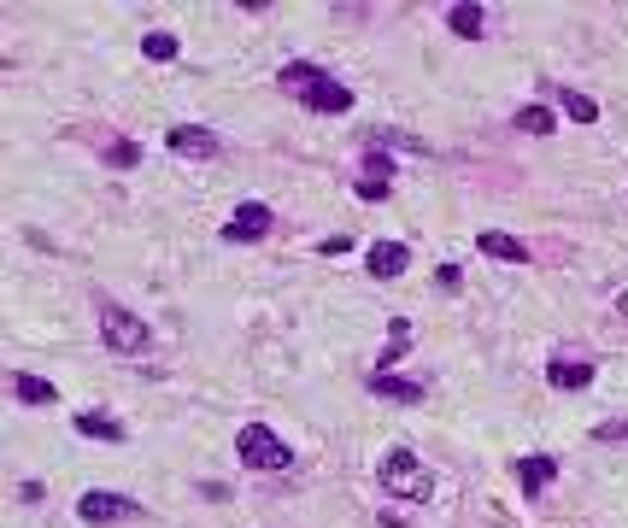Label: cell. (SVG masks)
<instances>
[{
  "label": "cell",
  "instance_id": "6da1fadb",
  "mask_svg": "<svg viewBox=\"0 0 628 528\" xmlns=\"http://www.w3.org/2000/svg\"><path fill=\"white\" fill-rule=\"evenodd\" d=\"M276 83H282V94H294L306 112H329V118H341V112H353V88L335 83L323 65H312V59H294V65H282L276 71Z\"/></svg>",
  "mask_w": 628,
  "mask_h": 528
},
{
  "label": "cell",
  "instance_id": "7a4b0ae2",
  "mask_svg": "<svg viewBox=\"0 0 628 528\" xmlns=\"http://www.w3.org/2000/svg\"><path fill=\"white\" fill-rule=\"evenodd\" d=\"M94 317H100V341H106V352H118V358H141V352L153 347V329H147L130 306H118L112 294H94Z\"/></svg>",
  "mask_w": 628,
  "mask_h": 528
},
{
  "label": "cell",
  "instance_id": "3957f363",
  "mask_svg": "<svg viewBox=\"0 0 628 528\" xmlns=\"http://www.w3.org/2000/svg\"><path fill=\"white\" fill-rule=\"evenodd\" d=\"M376 482L388 487L394 499H429V493H435V476L423 470V458H417L411 446L382 452V464H376Z\"/></svg>",
  "mask_w": 628,
  "mask_h": 528
},
{
  "label": "cell",
  "instance_id": "277c9868",
  "mask_svg": "<svg viewBox=\"0 0 628 528\" xmlns=\"http://www.w3.org/2000/svg\"><path fill=\"white\" fill-rule=\"evenodd\" d=\"M235 452H241V464H247V470H276V476H282V470L294 464L288 440H282V435H270L265 423H247V429L235 435Z\"/></svg>",
  "mask_w": 628,
  "mask_h": 528
},
{
  "label": "cell",
  "instance_id": "5b68a950",
  "mask_svg": "<svg viewBox=\"0 0 628 528\" xmlns=\"http://www.w3.org/2000/svg\"><path fill=\"white\" fill-rule=\"evenodd\" d=\"M270 229H276V212H270L265 200H247V206H235V218L224 223V241L229 247H253V241H265Z\"/></svg>",
  "mask_w": 628,
  "mask_h": 528
},
{
  "label": "cell",
  "instance_id": "8992f818",
  "mask_svg": "<svg viewBox=\"0 0 628 528\" xmlns=\"http://www.w3.org/2000/svg\"><path fill=\"white\" fill-rule=\"evenodd\" d=\"M77 517L94 528H106V523H130V517H141V505L135 499H118V493H83L77 499Z\"/></svg>",
  "mask_w": 628,
  "mask_h": 528
},
{
  "label": "cell",
  "instance_id": "52a82bcc",
  "mask_svg": "<svg viewBox=\"0 0 628 528\" xmlns=\"http://www.w3.org/2000/svg\"><path fill=\"white\" fill-rule=\"evenodd\" d=\"M593 376H599L593 358H564V352H558V358L546 364V382H552L558 394H582V388H593Z\"/></svg>",
  "mask_w": 628,
  "mask_h": 528
},
{
  "label": "cell",
  "instance_id": "ba28073f",
  "mask_svg": "<svg viewBox=\"0 0 628 528\" xmlns=\"http://www.w3.org/2000/svg\"><path fill=\"white\" fill-rule=\"evenodd\" d=\"M165 147H171L177 159H218V153H224V141L212 130H200V124H177V130L165 135Z\"/></svg>",
  "mask_w": 628,
  "mask_h": 528
},
{
  "label": "cell",
  "instance_id": "9c48e42d",
  "mask_svg": "<svg viewBox=\"0 0 628 528\" xmlns=\"http://www.w3.org/2000/svg\"><path fill=\"white\" fill-rule=\"evenodd\" d=\"M364 270H370L376 282H394V276L411 270V247H405V241H376V247L364 253Z\"/></svg>",
  "mask_w": 628,
  "mask_h": 528
},
{
  "label": "cell",
  "instance_id": "30bf717a",
  "mask_svg": "<svg viewBox=\"0 0 628 528\" xmlns=\"http://www.w3.org/2000/svg\"><path fill=\"white\" fill-rule=\"evenodd\" d=\"M552 482H558V464H552L546 452H535V458H517V487H523L529 499H540Z\"/></svg>",
  "mask_w": 628,
  "mask_h": 528
},
{
  "label": "cell",
  "instance_id": "8fae6325",
  "mask_svg": "<svg viewBox=\"0 0 628 528\" xmlns=\"http://www.w3.org/2000/svg\"><path fill=\"white\" fill-rule=\"evenodd\" d=\"M476 247L499 264H529V241H517V235H505V229H482L476 235Z\"/></svg>",
  "mask_w": 628,
  "mask_h": 528
},
{
  "label": "cell",
  "instance_id": "7c38bea8",
  "mask_svg": "<svg viewBox=\"0 0 628 528\" xmlns=\"http://www.w3.org/2000/svg\"><path fill=\"white\" fill-rule=\"evenodd\" d=\"M83 440H106V446H118V440H130V429L118 423V417H94V411H77V423H71Z\"/></svg>",
  "mask_w": 628,
  "mask_h": 528
},
{
  "label": "cell",
  "instance_id": "4fadbf2b",
  "mask_svg": "<svg viewBox=\"0 0 628 528\" xmlns=\"http://www.w3.org/2000/svg\"><path fill=\"white\" fill-rule=\"evenodd\" d=\"M370 394L376 399H394V405H423V382H400V376H370Z\"/></svg>",
  "mask_w": 628,
  "mask_h": 528
},
{
  "label": "cell",
  "instance_id": "5bb4252c",
  "mask_svg": "<svg viewBox=\"0 0 628 528\" xmlns=\"http://www.w3.org/2000/svg\"><path fill=\"white\" fill-rule=\"evenodd\" d=\"M12 394L24 399V405H53V399H59V388H53L47 376H30V370H18V376H12Z\"/></svg>",
  "mask_w": 628,
  "mask_h": 528
},
{
  "label": "cell",
  "instance_id": "9a60e30c",
  "mask_svg": "<svg viewBox=\"0 0 628 528\" xmlns=\"http://www.w3.org/2000/svg\"><path fill=\"white\" fill-rule=\"evenodd\" d=\"M447 30L452 36H464V42H476V36H482V6H470V0L447 6Z\"/></svg>",
  "mask_w": 628,
  "mask_h": 528
},
{
  "label": "cell",
  "instance_id": "2e32d148",
  "mask_svg": "<svg viewBox=\"0 0 628 528\" xmlns=\"http://www.w3.org/2000/svg\"><path fill=\"white\" fill-rule=\"evenodd\" d=\"M523 135H552L558 130V112H546V106H517V118H511Z\"/></svg>",
  "mask_w": 628,
  "mask_h": 528
},
{
  "label": "cell",
  "instance_id": "e0dca14e",
  "mask_svg": "<svg viewBox=\"0 0 628 528\" xmlns=\"http://www.w3.org/2000/svg\"><path fill=\"white\" fill-rule=\"evenodd\" d=\"M141 53L165 65V59H177V53H182V42H177V36H171V30H153V36H141Z\"/></svg>",
  "mask_w": 628,
  "mask_h": 528
},
{
  "label": "cell",
  "instance_id": "ac0fdd59",
  "mask_svg": "<svg viewBox=\"0 0 628 528\" xmlns=\"http://www.w3.org/2000/svg\"><path fill=\"white\" fill-rule=\"evenodd\" d=\"M576 124H599V100H587V94H576V88H564V100H558Z\"/></svg>",
  "mask_w": 628,
  "mask_h": 528
},
{
  "label": "cell",
  "instance_id": "d6986e66",
  "mask_svg": "<svg viewBox=\"0 0 628 528\" xmlns=\"http://www.w3.org/2000/svg\"><path fill=\"white\" fill-rule=\"evenodd\" d=\"M411 352V323L405 317H394L388 323V347H382V364H394V358H405Z\"/></svg>",
  "mask_w": 628,
  "mask_h": 528
},
{
  "label": "cell",
  "instance_id": "ffe728a7",
  "mask_svg": "<svg viewBox=\"0 0 628 528\" xmlns=\"http://www.w3.org/2000/svg\"><path fill=\"white\" fill-rule=\"evenodd\" d=\"M364 176H370V182H388V176H394V159L376 147V135H370V147H364Z\"/></svg>",
  "mask_w": 628,
  "mask_h": 528
},
{
  "label": "cell",
  "instance_id": "44dd1931",
  "mask_svg": "<svg viewBox=\"0 0 628 528\" xmlns=\"http://www.w3.org/2000/svg\"><path fill=\"white\" fill-rule=\"evenodd\" d=\"M100 159H106V165H112V171H130L135 159H141V147H135V141H112V147H106V153H100Z\"/></svg>",
  "mask_w": 628,
  "mask_h": 528
},
{
  "label": "cell",
  "instance_id": "7402d4cb",
  "mask_svg": "<svg viewBox=\"0 0 628 528\" xmlns=\"http://www.w3.org/2000/svg\"><path fill=\"white\" fill-rule=\"evenodd\" d=\"M359 200H370V206H382V200H388V182H370V176H364V182H359Z\"/></svg>",
  "mask_w": 628,
  "mask_h": 528
},
{
  "label": "cell",
  "instance_id": "603a6c76",
  "mask_svg": "<svg viewBox=\"0 0 628 528\" xmlns=\"http://www.w3.org/2000/svg\"><path fill=\"white\" fill-rule=\"evenodd\" d=\"M593 440H628V417H617V423H599V429H593Z\"/></svg>",
  "mask_w": 628,
  "mask_h": 528
},
{
  "label": "cell",
  "instance_id": "cb8c5ba5",
  "mask_svg": "<svg viewBox=\"0 0 628 528\" xmlns=\"http://www.w3.org/2000/svg\"><path fill=\"white\" fill-rule=\"evenodd\" d=\"M435 282H441L447 294H458V288H464V276H458V264H441V270H435Z\"/></svg>",
  "mask_w": 628,
  "mask_h": 528
}]
</instances>
